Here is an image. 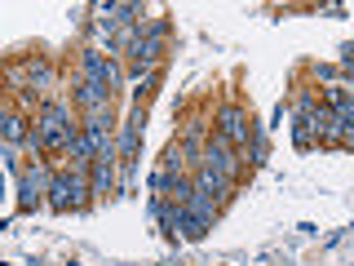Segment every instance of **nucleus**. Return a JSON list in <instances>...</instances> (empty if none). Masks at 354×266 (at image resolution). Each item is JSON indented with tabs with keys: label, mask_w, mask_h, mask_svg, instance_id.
Masks as SVG:
<instances>
[{
	"label": "nucleus",
	"mask_w": 354,
	"mask_h": 266,
	"mask_svg": "<svg viewBox=\"0 0 354 266\" xmlns=\"http://www.w3.org/2000/svg\"><path fill=\"white\" fill-rule=\"evenodd\" d=\"M44 191H49V177H44L40 164L36 169H22V209H36Z\"/></svg>",
	"instance_id": "nucleus-3"
},
{
	"label": "nucleus",
	"mask_w": 354,
	"mask_h": 266,
	"mask_svg": "<svg viewBox=\"0 0 354 266\" xmlns=\"http://www.w3.org/2000/svg\"><path fill=\"white\" fill-rule=\"evenodd\" d=\"M204 169L208 173H217L221 182H235V173H239V160H235V147H226V142H213L208 147V155H204Z\"/></svg>",
	"instance_id": "nucleus-2"
},
{
	"label": "nucleus",
	"mask_w": 354,
	"mask_h": 266,
	"mask_svg": "<svg viewBox=\"0 0 354 266\" xmlns=\"http://www.w3.org/2000/svg\"><path fill=\"white\" fill-rule=\"evenodd\" d=\"M217 138L226 142V147H235V151L248 147V116H243L239 107H226L217 116Z\"/></svg>",
	"instance_id": "nucleus-1"
},
{
	"label": "nucleus",
	"mask_w": 354,
	"mask_h": 266,
	"mask_svg": "<svg viewBox=\"0 0 354 266\" xmlns=\"http://www.w3.org/2000/svg\"><path fill=\"white\" fill-rule=\"evenodd\" d=\"M93 164V195H106V186H111V155H97V160H88Z\"/></svg>",
	"instance_id": "nucleus-4"
}]
</instances>
